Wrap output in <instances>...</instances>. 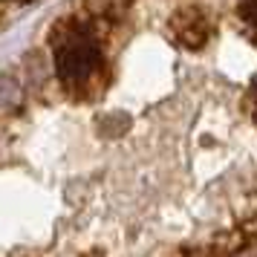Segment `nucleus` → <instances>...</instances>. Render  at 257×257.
Here are the masks:
<instances>
[{"mask_svg": "<svg viewBox=\"0 0 257 257\" xmlns=\"http://www.w3.org/2000/svg\"><path fill=\"white\" fill-rule=\"evenodd\" d=\"M243 110L257 124V75L251 78V84H248V90H245V95H243Z\"/></svg>", "mask_w": 257, "mask_h": 257, "instance_id": "obj_1", "label": "nucleus"}]
</instances>
